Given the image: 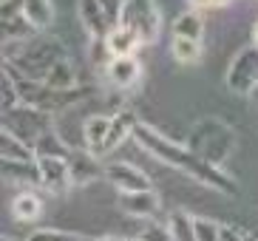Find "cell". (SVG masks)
Returning a JSON list of instances; mask_svg holds the SVG:
<instances>
[{
  "mask_svg": "<svg viewBox=\"0 0 258 241\" xmlns=\"http://www.w3.org/2000/svg\"><path fill=\"white\" fill-rule=\"evenodd\" d=\"M134 142H137L148 156H153L156 162L167 165L170 170H179V173L190 176V179L199 182L202 188L216 190V193L230 196V199L238 196V182H235L224 167L207 165L205 159H199L184 142H173L170 136H165L159 128H153V125H148V122H139L137 125Z\"/></svg>",
  "mask_w": 258,
  "mask_h": 241,
  "instance_id": "1",
  "label": "cell"
},
{
  "mask_svg": "<svg viewBox=\"0 0 258 241\" xmlns=\"http://www.w3.org/2000/svg\"><path fill=\"white\" fill-rule=\"evenodd\" d=\"M66 57H69L66 43L51 37L48 31L23 43H3V66H9L17 77L34 80V83H43L51 74V68Z\"/></svg>",
  "mask_w": 258,
  "mask_h": 241,
  "instance_id": "2",
  "label": "cell"
},
{
  "mask_svg": "<svg viewBox=\"0 0 258 241\" xmlns=\"http://www.w3.org/2000/svg\"><path fill=\"white\" fill-rule=\"evenodd\" d=\"M184 145H187L199 159H205L207 165L224 167L227 159L235 153L238 134H235V128L227 119H221V116H202V119L193 122V128H190Z\"/></svg>",
  "mask_w": 258,
  "mask_h": 241,
  "instance_id": "3",
  "label": "cell"
},
{
  "mask_svg": "<svg viewBox=\"0 0 258 241\" xmlns=\"http://www.w3.org/2000/svg\"><path fill=\"white\" fill-rule=\"evenodd\" d=\"M119 26L134 31V34L142 40V45H153L162 34L159 0H125Z\"/></svg>",
  "mask_w": 258,
  "mask_h": 241,
  "instance_id": "4",
  "label": "cell"
},
{
  "mask_svg": "<svg viewBox=\"0 0 258 241\" xmlns=\"http://www.w3.org/2000/svg\"><path fill=\"white\" fill-rule=\"evenodd\" d=\"M0 128L15 134L17 139H23L26 145L34 148L48 131H54V119H51V113H46V111H37L31 105H17L9 113H3V125Z\"/></svg>",
  "mask_w": 258,
  "mask_h": 241,
  "instance_id": "5",
  "label": "cell"
},
{
  "mask_svg": "<svg viewBox=\"0 0 258 241\" xmlns=\"http://www.w3.org/2000/svg\"><path fill=\"white\" fill-rule=\"evenodd\" d=\"M224 83H227L230 94L250 99L252 88L258 85V45H244L241 51L230 60Z\"/></svg>",
  "mask_w": 258,
  "mask_h": 241,
  "instance_id": "6",
  "label": "cell"
},
{
  "mask_svg": "<svg viewBox=\"0 0 258 241\" xmlns=\"http://www.w3.org/2000/svg\"><path fill=\"white\" fill-rule=\"evenodd\" d=\"M105 182L116 193H142V190H153L151 176L134 162H108L105 165Z\"/></svg>",
  "mask_w": 258,
  "mask_h": 241,
  "instance_id": "7",
  "label": "cell"
},
{
  "mask_svg": "<svg viewBox=\"0 0 258 241\" xmlns=\"http://www.w3.org/2000/svg\"><path fill=\"white\" fill-rule=\"evenodd\" d=\"M69 179H71V190H83L94 182L105 179V165H102L99 156H94L88 151H74L69 159Z\"/></svg>",
  "mask_w": 258,
  "mask_h": 241,
  "instance_id": "8",
  "label": "cell"
},
{
  "mask_svg": "<svg viewBox=\"0 0 258 241\" xmlns=\"http://www.w3.org/2000/svg\"><path fill=\"white\" fill-rule=\"evenodd\" d=\"M37 170H40V188L51 193V196H66L71 190L69 179V159H37Z\"/></svg>",
  "mask_w": 258,
  "mask_h": 241,
  "instance_id": "9",
  "label": "cell"
},
{
  "mask_svg": "<svg viewBox=\"0 0 258 241\" xmlns=\"http://www.w3.org/2000/svg\"><path fill=\"white\" fill-rule=\"evenodd\" d=\"M116 207H119L125 216H134V219H156L159 216V193L156 190H142V193H116Z\"/></svg>",
  "mask_w": 258,
  "mask_h": 241,
  "instance_id": "10",
  "label": "cell"
},
{
  "mask_svg": "<svg viewBox=\"0 0 258 241\" xmlns=\"http://www.w3.org/2000/svg\"><path fill=\"white\" fill-rule=\"evenodd\" d=\"M105 80H108V85H114L119 91H131L142 80V63H139V57H114L105 68Z\"/></svg>",
  "mask_w": 258,
  "mask_h": 241,
  "instance_id": "11",
  "label": "cell"
},
{
  "mask_svg": "<svg viewBox=\"0 0 258 241\" xmlns=\"http://www.w3.org/2000/svg\"><path fill=\"white\" fill-rule=\"evenodd\" d=\"M139 122L142 119H137V113L131 111V108H125V105L116 108V111L111 113V134H108V142H105V148H102V156L114 153L125 139H134Z\"/></svg>",
  "mask_w": 258,
  "mask_h": 241,
  "instance_id": "12",
  "label": "cell"
},
{
  "mask_svg": "<svg viewBox=\"0 0 258 241\" xmlns=\"http://www.w3.org/2000/svg\"><path fill=\"white\" fill-rule=\"evenodd\" d=\"M111 134V113H94L83 122V151L102 159V148Z\"/></svg>",
  "mask_w": 258,
  "mask_h": 241,
  "instance_id": "13",
  "label": "cell"
},
{
  "mask_svg": "<svg viewBox=\"0 0 258 241\" xmlns=\"http://www.w3.org/2000/svg\"><path fill=\"white\" fill-rule=\"evenodd\" d=\"M77 17L83 23V29L88 31V37L105 40L108 31H111V23H108L105 12L97 0H77Z\"/></svg>",
  "mask_w": 258,
  "mask_h": 241,
  "instance_id": "14",
  "label": "cell"
},
{
  "mask_svg": "<svg viewBox=\"0 0 258 241\" xmlns=\"http://www.w3.org/2000/svg\"><path fill=\"white\" fill-rule=\"evenodd\" d=\"M17 9L37 34H46L54 26V17H57L51 0H17Z\"/></svg>",
  "mask_w": 258,
  "mask_h": 241,
  "instance_id": "15",
  "label": "cell"
},
{
  "mask_svg": "<svg viewBox=\"0 0 258 241\" xmlns=\"http://www.w3.org/2000/svg\"><path fill=\"white\" fill-rule=\"evenodd\" d=\"M12 216L20 224H34L43 216V199L37 190H17L12 199Z\"/></svg>",
  "mask_w": 258,
  "mask_h": 241,
  "instance_id": "16",
  "label": "cell"
},
{
  "mask_svg": "<svg viewBox=\"0 0 258 241\" xmlns=\"http://www.w3.org/2000/svg\"><path fill=\"white\" fill-rule=\"evenodd\" d=\"M0 173L3 179L17 185V188H40V170H37V162H3L0 165Z\"/></svg>",
  "mask_w": 258,
  "mask_h": 241,
  "instance_id": "17",
  "label": "cell"
},
{
  "mask_svg": "<svg viewBox=\"0 0 258 241\" xmlns=\"http://www.w3.org/2000/svg\"><path fill=\"white\" fill-rule=\"evenodd\" d=\"M105 45H108V51H111V57H137V51L142 48V40H139L131 29L116 26V29L108 31Z\"/></svg>",
  "mask_w": 258,
  "mask_h": 241,
  "instance_id": "18",
  "label": "cell"
},
{
  "mask_svg": "<svg viewBox=\"0 0 258 241\" xmlns=\"http://www.w3.org/2000/svg\"><path fill=\"white\" fill-rule=\"evenodd\" d=\"M0 162H37V153L23 139L0 128Z\"/></svg>",
  "mask_w": 258,
  "mask_h": 241,
  "instance_id": "19",
  "label": "cell"
},
{
  "mask_svg": "<svg viewBox=\"0 0 258 241\" xmlns=\"http://www.w3.org/2000/svg\"><path fill=\"white\" fill-rule=\"evenodd\" d=\"M173 37L182 40H193V43H202L205 37V20H202V12H193V9H184L182 15H176L173 20Z\"/></svg>",
  "mask_w": 258,
  "mask_h": 241,
  "instance_id": "20",
  "label": "cell"
},
{
  "mask_svg": "<svg viewBox=\"0 0 258 241\" xmlns=\"http://www.w3.org/2000/svg\"><path fill=\"white\" fill-rule=\"evenodd\" d=\"M34 153H37V159H43V156H48V159H71L74 148H71V142H66V139L57 134V128H54L34 145Z\"/></svg>",
  "mask_w": 258,
  "mask_h": 241,
  "instance_id": "21",
  "label": "cell"
},
{
  "mask_svg": "<svg viewBox=\"0 0 258 241\" xmlns=\"http://www.w3.org/2000/svg\"><path fill=\"white\" fill-rule=\"evenodd\" d=\"M202 43H193V40H182V37H173L170 40V57H173L179 66H196L202 63Z\"/></svg>",
  "mask_w": 258,
  "mask_h": 241,
  "instance_id": "22",
  "label": "cell"
},
{
  "mask_svg": "<svg viewBox=\"0 0 258 241\" xmlns=\"http://www.w3.org/2000/svg\"><path fill=\"white\" fill-rule=\"evenodd\" d=\"M196 216H190L184 210H173L170 219H167V230H170V238L173 241H196V224H193Z\"/></svg>",
  "mask_w": 258,
  "mask_h": 241,
  "instance_id": "23",
  "label": "cell"
},
{
  "mask_svg": "<svg viewBox=\"0 0 258 241\" xmlns=\"http://www.w3.org/2000/svg\"><path fill=\"white\" fill-rule=\"evenodd\" d=\"M17 105H23V102H20L17 83H15V77H12V71L3 68V77H0V113H9Z\"/></svg>",
  "mask_w": 258,
  "mask_h": 241,
  "instance_id": "24",
  "label": "cell"
},
{
  "mask_svg": "<svg viewBox=\"0 0 258 241\" xmlns=\"http://www.w3.org/2000/svg\"><path fill=\"white\" fill-rule=\"evenodd\" d=\"M114 60L111 51H108L105 40H97V37H88V63L94 68H108V63Z\"/></svg>",
  "mask_w": 258,
  "mask_h": 241,
  "instance_id": "25",
  "label": "cell"
},
{
  "mask_svg": "<svg viewBox=\"0 0 258 241\" xmlns=\"http://www.w3.org/2000/svg\"><path fill=\"white\" fill-rule=\"evenodd\" d=\"M193 224H196V241H221V227L224 224L205 219V216H196Z\"/></svg>",
  "mask_w": 258,
  "mask_h": 241,
  "instance_id": "26",
  "label": "cell"
},
{
  "mask_svg": "<svg viewBox=\"0 0 258 241\" xmlns=\"http://www.w3.org/2000/svg\"><path fill=\"white\" fill-rule=\"evenodd\" d=\"M26 241H74L71 233H62V230H54V227H37L26 235Z\"/></svg>",
  "mask_w": 258,
  "mask_h": 241,
  "instance_id": "27",
  "label": "cell"
},
{
  "mask_svg": "<svg viewBox=\"0 0 258 241\" xmlns=\"http://www.w3.org/2000/svg\"><path fill=\"white\" fill-rule=\"evenodd\" d=\"M99 6H102V12H105L108 23H111V29H116L122 20V9H125V0H97Z\"/></svg>",
  "mask_w": 258,
  "mask_h": 241,
  "instance_id": "28",
  "label": "cell"
},
{
  "mask_svg": "<svg viewBox=\"0 0 258 241\" xmlns=\"http://www.w3.org/2000/svg\"><path fill=\"white\" fill-rule=\"evenodd\" d=\"M139 238H142V241H173V238H170L167 224H148L142 233H139Z\"/></svg>",
  "mask_w": 258,
  "mask_h": 241,
  "instance_id": "29",
  "label": "cell"
},
{
  "mask_svg": "<svg viewBox=\"0 0 258 241\" xmlns=\"http://www.w3.org/2000/svg\"><path fill=\"white\" fill-rule=\"evenodd\" d=\"M193 12H221V9L233 6L235 0H187Z\"/></svg>",
  "mask_w": 258,
  "mask_h": 241,
  "instance_id": "30",
  "label": "cell"
},
{
  "mask_svg": "<svg viewBox=\"0 0 258 241\" xmlns=\"http://www.w3.org/2000/svg\"><path fill=\"white\" fill-rule=\"evenodd\" d=\"M221 241H250V235L244 233V230H238V227H233V224H224L221 227Z\"/></svg>",
  "mask_w": 258,
  "mask_h": 241,
  "instance_id": "31",
  "label": "cell"
},
{
  "mask_svg": "<svg viewBox=\"0 0 258 241\" xmlns=\"http://www.w3.org/2000/svg\"><path fill=\"white\" fill-rule=\"evenodd\" d=\"M94 241H128V238H119V235H102V238H94Z\"/></svg>",
  "mask_w": 258,
  "mask_h": 241,
  "instance_id": "32",
  "label": "cell"
},
{
  "mask_svg": "<svg viewBox=\"0 0 258 241\" xmlns=\"http://www.w3.org/2000/svg\"><path fill=\"white\" fill-rule=\"evenodd\" d=\"M252 45H258V20L252 23Z\"/></svg>",
  "mask_w": 258,
  "mask_h": 241,
  "instance_id": "33",
  "label": "cell"
},
{
  "mask_svg": "<svg viewBox=\"0 0 258 241\" xmlns=\"http://www.w3.org/2000/svg\"><path fill=\"white\" fill-rule=\"evenodd\" d=\"M250 102H252V105L258 108V85H255V88H252V94H250Z\"/></svg>",
  "mask_w": 258,
  "mask_h": 241,
  "instance_id": "34",
  "label": "cell"
},
{
  "mask_svg": "<svg viewBox=\"0 0 258 241\" xmlns=\"http://www.w3.org/2000/svg\"><path fill=\"white\" fill-rule=\"evenodd\" d=\"M128 241H142V238H139V235H131V238Z\"/></svg>",
  "mask_w": 258,
  "mask_h": 241,
  "instance_id": "35",
  "label": "cell"
},
{
  "mask_svg": "<svg viewBox=\"0 0 258 241\" xmlns=\"http://www.w3.org/2000/svg\"><path fill=\"white\" fill-rule=\"evenodd\" d=\"M0 241H15V238H9V235H3V238H0Z\"/></svg>",
  "mask_w": 258,
  "mask_h": 241,
  "instance_id": "36",
  "label": "cell"
},
{
  "mask_svg": "<svg viewBox=\"0 0 258 241\" xmlns=\"http://www.w3.org/2000/svg\"><path fill=\"white\" fill-rule=\"evenodd\" d=\"M3 3H6V0H3Z\"/></svg>",
  "mask_w": 258,
  "mask_h": 241,
  "instance_id": "37",
  "label": "cell"
}]
</instances>
